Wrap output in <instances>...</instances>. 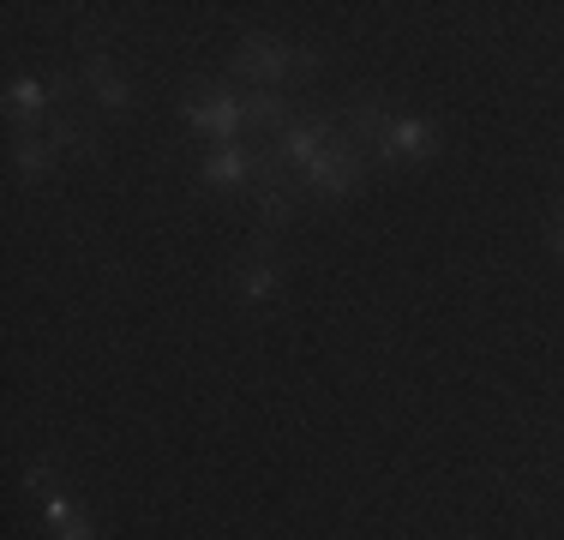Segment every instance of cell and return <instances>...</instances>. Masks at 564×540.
Listing matches in <instances>:
<instances>
[{"label": "cell", "mask_w": 564, "mask_h": 540, "mask_svg": "<svg viewBox=\"0 0 564 540\" xmlns=\"http://www.w3.org/2000/svg\"><path fill=\"white\" fill-rule=\"evenodd\" d=\"M240 108H247V127H252V132H271V139L294 120L289 90H247V97H240Z\"/></svg>", "instance_id": "obj_12"}, {"label": "cell", "mask_w": 564, "mask_h": 540, "mask_svg": "<svg viewBox=\"0 0 564 540\" xmlns=\"http://www.w3.org/2000/svg\"><path fill=\"white\" fill-rule=\"evenodd\" d=\"M391 127H397V115L384 108V97H372V90H355V97L343 102V132L360 144V156L384 162V169H391Z\"/></svg>", "instance_id": "obj_3"}, {"label": "cell", "mask_w": 564, "mask_h": 540, "mask_svg": "<svg viewBox=\"0 0 564 540\" xmlns=\"http://www.w3.org/2000/svg\"><path fill=\"white\" fill-rule=\"evenodd\" d=\"M318 66L313 48H289L276 36H247L235 54H228V78H247L252 90H282L289 78H306Z\"/></svg>", "instance_id": "obj_1"}, {"label": "cell", "mask_w": 564, "mask_h": 540, "mask_svg": "<svg viewBox=\"0 0 564 540\" xmlns=\"http://www.w3.org/2000/svg\"><path fill=\"white\" fill-rule=\"evenodd\" d=\"M48 529H55L61 540H97V529H90V517H78L73 498H55V505H43Z\"/></svg>", "instance_id": "obj_14"}, {"label": "cell", "mask_w": 564, "mask_h": 540, "mask_svg": "<svg viewBox=\"0 0 564 540\" xmlns=\"http://www.w3.org/2000/svg\"><path fill=\"white\" fill-rule=\"evenodd\" d=\"M546 247L564 259V193H558V205H553V216H546Z\"/></svg>", "instance_id": "obj_16"}, {"label": "cell", "mask_w": 564, "mask_h": 540, "mask_svg": "<svg viewBox=\"0 0 564 540\" xmlns=\"http://www.w3.org/2000/svg\"><path fill=\"white\" fill-rule=\"evenodd\" d=\"M55 78H12L7 85V115H12V132H36V120H55Z\"/></svg>", "instance_id": "obj_7"}, {"label": "cell", "mask_w": 564, "mask_h": 540, "mask_svg": "<svg viewBox=\"0 0 564 540\" xmlns=\"http://www.w3.org/2000/svg\"><path fill=\"white\" fill-rule=\"evenodd\" d=\"M360 174H367V156H360V144L343 132V139L301 174V186H306L313 198H348V193L360 186Z\"/></svg>", "instance_id": "obj_5"}, {"label": "cell", "mask_w": 564, "mask_h": 540, "mask_svg": "<svg viewBox=\"0 0 564 540\" xmlns=\"http://www.w3.org/2000/svg\"><path fill=\"white\" fill-rule=\"evenodd\" d=\"M61 162V151H55V139H36V132H12V169L24 174V181H43L48 169Z\"/></svg>", "instance_id": "obj_13"}, {"label": "cell", "mask_w": 564, "mask_h": 540, "mask_svg": "<svg viewBox=\"0 0 564 540\" xmlns=\"http://www.w3.org/2000/svg\"><path fill=\"white\" fill-rule=\"evenodd\" d=\"M78 85H85V97L102 108V115H127L132 108V85L115 73L109 54H85V73H78Z\"/></svg>", "instance_id": "obj_9"}, {"label": "cell", "mask_w": 564, "mask_h": 540, "mask_svg": "<svg viewBox=\"0 0 564 540\" xmlns=\"http://www.w3.org/2000/svg\"><path fill=\"white\" fill-rule=\"evenodd\" d=\"M205 174L210 186H240V181H252L259 186V174H264V151H252V144H210V156H205Z\"/></svg>", "instance_id": "obj_8"}, {"label": "cell", "mask_w": 564, "mask_h": 540, "mask_svg": "<svg viewBox=\"0 0 564 540\" xmlns=\"http://www.w3.org/2000/svg\"><path fill=\"white\" fill-rule=\"evenodd\" d=\"M337 139H343V115H294L289 127L271 139V156L294 174V181H301V174L313 169V162L325 156ZM301 193H306V186H301Z\"/></svg>", "instance_id": "obj_2"}, {"label": "cell", "mask_w": 564, "mask_h": 540, "mask_svg": "<svg viewBox=\"0 0 564 540\" xmlns=\"http://www.w3.org/2000/svg\"><path fill=\"white\" fill-rule=\"evenodd\" d=\"M276 289H282V264H276L271 240L259 235L247 252H240V264H235V294H240L247 306H264Z\"/></svg>", "instance_id": "obj_6"}, {"label": "cell", "mask_w": 564, "mask_h": 540, "mask_svg": "<svg viewBox=\"0 0 564 540\" xmlns=\"http://www.w3.org/2000/svg\"><path fill=\"white\" fill-rule=\"evenodd\" d=\"M24 493H31L36 505H55V498H66L61 468H55V463H31V468H24Z\"/></svg>", "instance_id": "obj_15"}, {"label": "cell", "mask_w": 564, "mask_h": 540, "mask_svg": "<svg viewBox=\"0 0 564 540\" xmlns=\"http://www.w3.org/2000/svg\"><path fill=\"white\" fill-rule=\"evenodd\" d=\"M438 156V127L426 115H397L391 127V169L402 162H433Z\"/></svg>", "instance_id": "obj_10"}, {"label": "cell", "mask_w": 564, "mask_h": 540, "mask_svg": "<svg viewBox=\"0 0 564 540\" xmlns=\"http://www.w3.org/2000/svg\"><path fill=\"white\" fill-rule=\"evenodd\" d=\"M181 115H186V127L210 132L217 144H235L240 132H247V108H240V90H228V85L193 90V97L181 102Z\"/></svg>", "instance_id": "obj_4"}, {"label": "cell", "mask_w": 564, "mask_h": 540, "mask_svg": "<svg viewBox=\"0 0 564 540\" xmlns=\"http://www.w3.org/2000/svg\"><path fill=\"white\" fill-rule=\"evenodd\" d=\"M48 139H55V151L61 156H102V139H97V127H90L85 115H73V108H55V120H48Z\"/></svg>", "instance_id": "obj_11"}]
</instances>
